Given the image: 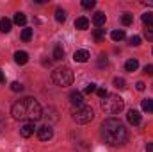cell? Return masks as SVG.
I'll list each match as a JSON object with an SVG mask.
<instances>
[{
  "instance_id": "1",
  "label": "cell",
  "mask_w": 153,
  "mask_h": 152,
  "mask_svg": "<svg viewBox=\"0 0 153 152\" xmlns=\"http://www.w3.org/2000/svg\"><path fill=\"white\" fill-rule=\"evenodd\" d=\"M11 114L14 120H29V122H36L43 116V109L39 106V102L32 97L22 99L18 102L13 104L11 108Z\"/></svg>"
},
{
  "instance_id": "30",
  "label": "cell",
  "mask_w": 153,
  "mask_h": 152,
  "mask_svg": "<svg viewBox=\"0 0 153 152\" xmlns=\"http://www.w3.org/2000/svg\"><path fill=\"white\" fill-rule=\"evenodd\" d=\"M11 90H13V91H23V84H20V82H13V84H11Z\"/></svg>"
},
{
  "instance_id": "19",
  "label": "cell",
  "mask_w": 153,
  "mask_h": 152,
  "mask_svg": "<svg viewBox=\"0 0 153 152\" xmlns=\"http://www.w3.org/2000/svg\"><path fill=\"white\" fill-rule=\"evenodd\" d=\"M14 23H16V25H22V27H23V25L27 23V16H25L23 13H16V14H14Z\"/></svg>"
},
{
  "instance_id": "5",
  "label": "cell",
  "mask_w": 153,
  "mask_h": 152,
  "mask_svg": "<svg viewBox=\"0 0 153 152\" xmlns=\"http://www.w3.org/2000/svg\"><path fill=\"white\" fill-rule=\"evenodd\" d=\"M71 118L75 120L76 123L85 125V123H89V122L94 118V111H93L89 106H80V108H75V109L71 111Z\"/></svg>"
},
{
  "instance_id": "31",
  "label": "cell",
  "mask_w": 153,
  "mask_h": 152,
  "mask_svg": "<svg viewBox=\"0 0 153 152\" xmlns=\"http://www.w3.org/2000/svg\"><path fill=\"white\" fill-rule=\"evenodd\" d=\"M96 93H98V97H100V99H105V97L109 95L105 88H98V90H96Z\"/></svg>"
},
{
  "instance_id": "35",
  "label": "cell",
  "mask_w": 153,
  "mask_h": 152,
  "mask_svg": "<svg viewBox=\"0 0 153 152\" xmlns=\"http://www.w3.org/2000/svg\"><path fill=\"white\" fill-rule=\"evenodd\" d=\"M146 152H153V141L146 143Z\"/></svg>"
},
{
  "instance_id": "10",
  "label": "cell",
  "mask_w": 153,
  "mask_h": 152,
  "mask_svg": "<svg viewBox=\"0 0 153 152\" xmlns=\"http://www.w3.org/2000/svg\"><path fill=\"white\" fill-rule=\"evenodd\" d=\"M89 52L87 50H84V48H80V50H75V54H73V59H75L76 63H85V61H89Z\"/></svg>"
},
{
  "instance_id": "33",
  "label": "cell",
  "mask_w": 153,
  "mask_h": 152,
  "mask_svg": "<svg viewBox=\"0 0 153 152\" xmlns=\"http://www.w3.org/2000/svg\"><path fill=\"white\" fill-rule=\"evenodd\" d=\"M144 74L146 75H153V65H146L144 66Z\"/></svg>"
},
{
  "instance_id": "23",
  "label": "cell",
  "mask_w": 153,
  "mask_h": 152,
  "mask_svg": "<svg viewBox=\"0 0 153 152\" xmlns=\"http://www.w3.org/2000/svg\"><path fill=\"white\" fill-rule=\"evenodd\" d=\"M114 86L117 88V90H125V88H126V82H125V79L116 77V79H114Z\"/></svg>"
},
{
  "instance_id": "3",
  "label": "cell",
  "mask_w": 153,
  "mask_h": 152,
  "mask_svg": "<svg viewBox=\"0 0 153 152\" xmlns=\"http://www.w3.org/2000/svg\"><path fill=\"white\" fill-rule=\"evenodd\" d=\"M123 108H125V100H123L119 95H107V97L102 100V109L109 114L121 113Z\"/></svg>"
},
{
  "instance_id": "14",
  "label": "cell",
  "mask_w": 153,
  "mask_h": 152,
  "mask_svg": "<svg viewBox=\"0 0 153 152\" xmlns=\"http://www.w3.org/2000/svg\"><path fill=\"white\" fill-rule=\"evenodd\" d=\"M11 27H13V22H11L9 18H2V20H0V32L7 34V32L11 31Z\"/></svg>"
},
{
  "instance_id": "9",
  "label": "cell",
  "mask_w": 153,
  "mask_h": 152,
  "mask_svg": "<svg viewBox=\"0 0 153 152\" xmlns=\"http://www.w3.org/2000/svg\"><path fill=\"white\" fill-rule=\"evenodd\" d=\"M126 120H128L132 125H139V123H141V113L135 111V109H128V113H126Z\"/></svg>"
},
{
  "instance_id": "4",
  "label": "cell",
  "mask_w": 153,
  "mask_h": 152,
  "mask_svg": "<svg viewBox=\"0 0 153 152\" xmlns=\"http://www.w3.org/2000/svg\"><path fill=\"white\" fill-rule=\"evenodd\" d=\"M52 81H53L57 86H61V88L71 86V82H73V72H71L68 66H61V68H57V70L52 74Z\"/></svg>"
},
{
  "instance_id": "26",
  "label": "cell",
  "mask_w": 153,
  "mask_h": 152,
  "mask_svg": "<svg viewBox=\"0 0 153 152\" xmlns=\"http://www.w3.org/2000/svg\"><path fill=\"white\" fill-rule=\"evenodd\" d=\"M144 36H146V39L153 41V25H148V27L144 29Z\"/></svg>"
},
{
  "instance_id": "29",
  "label": "cell",
  "mask_w": 153,
  "mask_h": 152,
  "mask_svg": "<svg viewBox=\"0 0 153 152\" xmlns=\"http://www.w3.org/2000/svg\"><path fill=\"white\" fill-rule=\"evenodd\" d=\"M96 90H98V88H96V84H93V82H91V84H87V86L84 88V93H94Z\"/></svg>"
},
{
  "instance_id": "37",
  "label": "cell",
  "mask_w": 153,
  "mask_h": 152,
  "mask_svg": "<svg viewBox=\"0 0 153 152\" xmlns=\"http://www.w3.org/2000/svg\"><path fill=\"white\" fill-rule=\"evenodd\" d=\"M0 82H4V74H2V70H0Z\"/></svg>"
},
{
  "instance_id": "32",
  "label": "cell",
  "mask_w": 153,
  "mask_h": 152,
  "mask_svg": "<svg viewBox=\"0 0 153 152\" xmlns=\"http://www.w3.org/2000/svg\"><path fill=\"white\" fill-rule=\"evenodd\" d=\"M98 66H100V68L107 66V57H105V56H100V59H98Z\"/></svg>"
},
{
  "instance_id": "34",
  "label": "cell",
  "mask_w": 153,
  "mask_h": 152,
  "mask_svg": "<svg viewBox=\"0 0 153 152\" xmlns=\"http://www.w3.org/2000/svg\"><path fill=\"white\" fill-rule=\"evenodd\" d=\"M135 88H137V90H139V91H144V88H146V84H144V82H143V81H139V82H137V84H135Z\"/></svg>"
},
{
  "instance_id": "16",
  "label": "cell",
  "mask_w": 153,
  "mask_h": 152,
  "mask_svg": "<svg viewBox=\"0 0 153 152\" xmlns=\"http://www.w3.org/2000/svg\"><path fill=\"white\" fill-rule=\"evenodd\" d=\"M141 106H143V111L153 113V99H144V100L141 102Z\"/></svg>"
},
{
  "instance_id": "20",
  "label": "cell",
  "mask_w": 153,
  "mask_h": 152,
  "mask_svg": "<svg viewBox=\"0 0 153 152\" xmlns=\"http://www.w3.org/2000/svg\"><path fill=\"white\" fill-rule=\"evenodd\" d=\"M132 22H134V14L132 13H123L121 14V23L123 25H132Z\"/></svg>"
},
{
  "instance_id": "25",
  "label": "cell",
  "mask_w": 153,
  "mask_h": 152,
  "mask_svg": "<svg viewBox=\"0 0 153 152\" xmlns=\"http://www.w3.org/2000/svg\"><path fill=\"white\" fill-rule=\"evenodd\" d=\"M103 38H105V29H94V39L102 41Z\"/></svg>"
},
{
  "instance_id": "21",
  "label": "cell",
  "mask_w": 153,
  "mask_h": 152,
  "mask_svg": "<svg viewBox=\"0 0 153 152\" xmlns=\"http://www.w3.org/2000/svg\"><path fill=\"white\" fill-rule=\"evenodd\" d=\"M32 32H34V31H32L30 27H25V29L22 31V39H23V41H30V39H32Z\"/></svg>"
},
{
  "instance_id": "28",
  "label": "cell",
  "mask_w": 153,
  "mask_h": 152,
  "mask_svg": "<svg viewBox=\"0 0 153 152\" xmlns=\"http://www.w3.org/2000/svg\"><path fill=\"white\" fill-rule=\"evenodd\" d=\"M94 5H96L94 0H82V7H85V9H91V7H94Z\"/></svg>"
},
{
  "instance_id": "17",
  "label": "cell",
  "mask_w": 153,
  "mask_h": 152,
  "mask_svg": "<svg viewBox=\"0 0 153 152\" xmlns=\"http://www.w3.org/2000/svg\"><path fill=\"white\" fill-rule=\"evenodd\" d=\"M62 57H64V48H62L61 45H55V47H53V59L61 61Z\"/></svg>"
},
{
  "instance_id": "15",
  "label": "cell",
  "mask_w": 153,
  "mask_h": 152,
  "mask_svg": "<svg viewBox=\"0 0 153 152\" xmlns=\"http://www.w3.org/2000/svg\"><path fill=\"white\" fill-rule=\"evenodd\" d=\"M139 68V61L137 59H128L126 63H125V70L126 72H135Z\"/></svg>"
},
{
  "instance_id": "7",
  "label": "cell",
  "mask_w": 153,
  "mask_h": 152,
  "mask_svg": "<svg viewBox=\"0 0 153 152\" xmlns=\"http://www.w3.org/2000/svg\"><path fill=\"white\" fill-rule=\"evenodd\" d=\"M34 131H38V127L34 125V122H27V123H23V125H22L20 134H22L23 138H30V136L34 134Z\"/></svg>"
},
{
  "instance_id": "22",
  "label": "cell",
  "mask_w": 153,
  "mask_h": 152,
  "mask_svg": "<svg viewBox=\"0 0 153 152\" xmlns=\"http://www.w3.org/2000/svg\"><path fill=\"white\" fill-rule=\"evenodd\" d=\"M125 36H126V34H125V31H121V29H119V31H112V34H111V38L114 39V41H121V39H125Z\"/></svg>"
},
{
  "instance_id": "8",
  "label": "cell",
  "mask_w": 153,
  "mask_h": 152,
  "mask_svg": "<svg viewBox=\"0 0 153 152\" xmlns=\"http://www.w3.org/2000/svg\"><path fill=\"white\" fill-rule=\"evenodd\" d=\"M70 102H71V106H76V108L84 106V95H82V91H71L70 93Z\"/></svg>"
},
{
  "instance_id": "24",
  "label": "cell",
  "mask_w": 153,
  "mask_h": 152,
  "mask_svg": "<svg viewBox=\"0 0 153 152\" xmlns=\"http://www.w3.org/2000/svg\"><path fill=\"white\" fill-rule=\"evenodd\" d=\"M143 22L146 23V27L148 25H153V13H144L143 14Z\"/></svg>"
},
{
  "instance_id": "36",
  "label": "cell",
  "mask_w": 153,
  "mask_h": 152,
  "mask_svg": "<svg viewBox=\"0 0 153 152\" xmlns=\"http://www.w3.org/2000/svg\"><path fill=\"white\" fill-rule=\"evenodd\" d=\"M143 4H144V5H152L153 7V0H143Z\"/></svg>"
},
{
  "instance_id": "18",
  "label": "cell",
  "mask_w": 153,
  "mask_h": 152,
  "mask_svg": "<svg viewBox=\"0 0 153 152\" xmlns=\"http://www.w3.org/2000/svg\"><path fill=\"white\" fill-rule=\"evenodd\" d=\"M55 20H57L59 23H64V22H66V11L61 9V7L55 9Z\"/></svg>"
},
{
  "instance_id": "12",
  "label": "cell",
  "mask_w": 153,
  "mask_h": 152,
  "mask_svg": "<svg viewBox=\"0 0 153 152\" xmlns=\"http://www.w3.org/2000/svg\"><path fill=\"white\" fill-rule=\"evenodd\" d=\"M14 61H16L18 65H25V63L29 61V54L23 52V50H18V52L14 54Z\"/></svg>"
},
{
  "instance_id": "2",
  "label": "cell",
  "mask_w": 153,
  "mask_h": 152,
  "mask_svg": "<svg viewBox=\"0 0 153 152\" xmlns=\"http://www.w3.org/2000/svg\"><path fill=\"white\" fill-rule=\"evenodd\" d=\"M102 138L105 140V143H109L112 147H119V145H125V141L128 138V132H126L121 120L107 118L102 123Z\"/></svg>"
},
{
  "instance_id": "13",
  "label": "cell",
  "mask_w": 153,
  "mask_h": 152,
  "mask_svg": "<svg viewBox=\"0 0 153 152\" xmlns=\"http://www.w3.org/2000/svg\"><path fill=\"white\" fill-rule=\"evenodd\" d=\"M75 27L78 31H85L87 27H89V20L85 18V16H80V18H76L75 20Z\"/></svg>"
},
{
  "instance_id": "27",
  "label": "cell",
  "mask_w": 153,
  "mask_h": 152,
  "mask_svg": "<svg viewBox=\"0 0 153 152\" xmlns=\"http://www.w3.org/2000/svg\"><path fill=\"white\" fill-rule=\"evenodd\" d=\"M128 43H130L132 47H139V45H141V36H132V38L128 39Z\"/></svg>"
},
{
  "instance_id": "11",
  "label": "cell",
  "mask_w": 153,
  "mask_h": 152,
  "mask_svg": "<svg viewBox=\"0 0 153 152\" xmlns=\"http://www.w3.org/2000/svg\"><path fill=\"white\" fill-rule=\"evenodd\" d=\"M93 22H94V25H96V27H102V25H105V22H107V16H105V13H102V11L94 13V16H93Z\"/></svg>"
},
{
  "instance_id": "6",
  "label": "cell",
  "mask_w": 153,
  "mask_h": 152,
  "mask_svg": "<svg viewBox=\"0 0 153 152\" xmlns=\"http://www.w3.org/2000/svg\"><path fill=\"white\" fill-rule=\"evenodd\" d=\"M38 138L41 140V141H48V140H52V136H53V129L46 123V125H41V127H38Z\"/></svg>"
}]
</instances>
